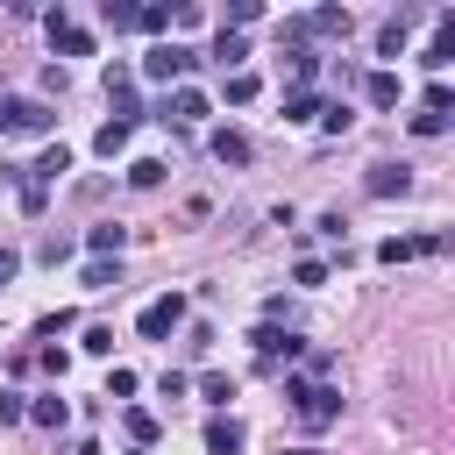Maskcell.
I'll list each match as a JSON object with an SVG mask.
<instances>
[{
	"instance_id": "cell-17",
	"label": "cell",
	"mask_w": 455,
	"mask_h": 455,
	"mask_svg": "<svg viewBox=\"0 0 455 455\" xmlns=\"http://www.w3.org/2000/svg\"><path fill=\"white\" fill-rule=\"evenodd\" d=\"M419 114H434V121H448V114H455V85H448V78H434V85L419 92Z\"/></svg>"
},
{
	"instance_id": "cell-28",
	"label": "cell",
	"mask_w": 455,
	"mask_h": 455,
	"mask_svg": "<svg viewBox=\"0 0 455 455\" xmlns=\"http://www.w3.org/2000/svg\"><path fill=\"white\" fill-rule=\"evenodd\" d=\"M419 64H427V71H434V78H441V71H448V64H455V43H427V50H419Z\"/></svg>"
},
{
	"instance_id": "cell-23",
	"label": "cell",
	"mask_w": 455,
	"mask_h": 455,
	"mask_svg": "<svg viewBox=\"0 0 455 455\" xmlns=\"http://www.w3.org/2000/svg\"><path fill=\"white\" fill-rule=\"evenodd\" d=\"M50 43H57L64 57H92V36H85V28H71V21H64V28H50Z\"/></svg>"
},
{
	"instance_id": "cell-7",
	"label": "cell",
	"mask_w": 455,
	"mask_h": 455,
	"mask_svg": "<svg viewBox=\"0 0 455 455\" xmlns=\"http://www.w3.org/2000/svg\"><path fill=\"white\" fill-rule=\"evenodd\" d=\"M107 100H114V121H121V128H135L142 100H135V85H128V64H107Z\"/></svg>"
},
{
	"instance_id": "cell-31",
	"label": "cell",
	"mask_w": 455,
	"mask_h": 455,
	"mask_svg": "<svg viewBox=\"0 0 455 455\" xmlns=\"http://www.w3.org/2000/svg\"><path fill=\"white\" fill-rule=\"evenodd\" d=\"M291 277L313 291V284H327V263H320V256H299V270H291Z\"/></svg>"
},
{
	"instance_id": "cell-8",
	"label": "cell",
	"mask_w": 455,
	"mask_h": 455,
	"mask_svg": "<svg viewBox=\"0 0 455 455\" xmlns=\"http://www.w3.org/2000/svg\"><path fill=\"white\" fill-rule=\"evenodd\" d=\"M156 121H206V92L199 85H171L164 107H156Z\"/></svg>"
},
{
	"instance_id": "cell-6",
	"label": "cell",
	"mask_w": 455,
	"mask_h": 455,
	"mask_svg": "<svg viewBox=\"0 0 455 455\" xmlns=\"http://www.w3.org/2000/svg\"><path fill=\"white\" fill-rule=\"evenodd\" d=\"M441 242H448V235H384V242H377V263L398 270V263H412V256H441Z\"/></svg>"
},
{
	"instance_id": "cell-34",
	"label": "cell",
	"mask_w": 455,
	"mask_h": 455,
	"mask_svg": "<svg viewBox=\"0 0 455 455\" xmlns=\"http://www.w3.org/2000/svg\"><path fill=\"white\" fill-rule=\"evenodd\" d=\"M156 391H164V398H185V391H192V377H185V370H164V377H156Z\"/></svg>"
},
{
	"instance_id": "cell-10",
	"label": "cell",
	"mask_w": 455,
	"mask_h": 455,
	"mask_svg": "<svg viewBox=\"0 0 455 455\" xmlns=\"http://www.w3.org/2000/svg\"><path fill=\"white\" fill-rule=\"evenodd\" d=\"M242 441H249V434H242L235 412H213V419H206V455H242Z\"/></svg>"
},
{
	"instance_id": "cell-27",
	"label": "cell",
	"mask_w": 455,
	"mask_h": 455,
	"mask_svg": "<svg viewBox=\"0 0 455 455\" xmlns=\"http://www.w3.org/2000/svg\"><path fill=\"white\" fill-rule=\"evenodd\" d=\"M320 128H327V135H348V128H355V114H348V100H334V107H320Z\"/></svg>"
},
{
	"instance_id": "cell-40",
	"label": "cell",
	"mask_w": 455,
	"mask_h": 455,
	"mask_svg": "<svg viewBox=\"0 0 455 455\" xmlns=\"http://www.w3.org/2000/svg\"><path fill=\"white\" fill-rule=\"evenodd\" d=\"M128 455H149V448H128Z\"/></svg>"
},
{
	"instance_id": "cell-26",
	"label": "cell",
	"mask_w": 455,
	"mask_h": 455,
	"mask_svg": "<svg viewBox=\"0 0 455 455\" xmlns=\"http://www.w3.org/2000/svg\"><path fill=\"white\" fill-rule=\"evenodd\" d=\"M100 21L121 36V28H135V7H128V0H100Z\"/></svg>"
},
{
	"instance_id": "cell-16",
	"label": "cell",
	"mask_w": 455,
	"mask_h": 455,
	"mask_svg": "<svg viewBox=\"0 0 455 455\" xmlns=\"http://www.w3.org/2000/svg\"><path fill=\"white\" fill-rule=\"evenodd\" d=\"M242 57H249V43H242L235 28H220V36H213V64H220V71H242Z\"/></svg>"
},
{
	"instance_id": "cell-36",
	"label": "cell",
	"mask_w": 455,
	"mask_h": 455,
	"mask_svg": "<svg viewBox=\"0 0 455 455\" xmlns=\"http://www.w3.org/2000/svg\"><path fill=\"white\" fill-rule=\"evenodd\" d=\"M85 348L92 355H114V327H85Z\"/></svg>"
},
{
	"instance_id": "cell-12",
	"label": "cell",
	"mask_w": 455,
	"mask_h": 455,
	"mask_svg": "<svg viewBox=\"0 0 455 455\" xmlns=\"http://www.w3.org/2000/svg\"><path fill=\"white\" fill-rule=\"evenodd\" d=\"M206 149H213V156H220V164H235V171H242V164H249V156H256V149H249V135H242V128H213V135H206Z\"/></svg>"
},
{
	"instance_id": "cell-33",
	"label": "cell",
	"mask_w": 455,
	"mask_h": 455,
	"mask_svg": "<svg viewBox=\"0 0 455 455\" xmlns=\"http://www.w3.org/2000/svg\"><path fill=\"white\" fill-rule=\"evenodd\" d=\"M256 14H263V7H256V0H235V7H228V28H235V36H242V28H249V21H256Z\"/></svg>"
},
{
	"instance_id": "cell-1",
	"label": "cell",
	"mask_w": 455,
	"mask_h": 455,
	"mask_svg": "<svg viewBox=\"0 0 455 455\" xmlns=\"http://www.w3.org/2000/svg\"><path fill=\"white\" fill-rule=\"evenodd\" d=\"M284 398H291V412H299V427H306V434H327V427L341 419V391H334V384L284 377Z\"/></svg>"
},
{
	"instance_id": "cell-39",
	"label": "cell",
	"mask_w": 455,
	"mask_h": 455,
	"mask_svg": "<svg viewBox=\"0 0 455 455\" xmlns=\"http://www.w3.org/2000/svg\"><path fill=\"white\" fill-rule=\"evenodd\" d=\"M78 455H100V441H78Z\"/></svg>"
},
{
	"instance_id": "cell-37",
	"label": "cell",
	"mask_w": 455,
	"mask_h": 455,
	"mask_svg": "<svg viewBox=\"0 0 455 455\" xmlns=\"http://www.w3.org/2000/svg\"><path fill=\"white\" fill-rule=\"evenodd\" d=\"M21 412H28V405H21V391H0V427H14Z\"/></svg>"
},
{
	"instance_id": "cell-21",
	"label": "cell",
	"mask_w": 455,
	"mask_h": 455,
	"mask_svg": "<svg viewBox=\"0 0 455 455\" xmlns=\"http://www.w3.org/2000/svg\"><path fill=\"white\" fill-rule=\"evenodd\" d=\"M28 419H36V427H50V434H57V427H64V419H71V405H64V398H57V391H50V398H36V405H28Z\"/></svg>"
},
{
	"instance_id": "cell-13",
	"label": "cell",
	"mask_w": 455,
	"mask_h": 455,
	"mask_svg": "<svg viewBox=\"0 0 455 455\" xmlns=\"http://www.w3.org/2000/svg\"><path fill=\"white\" fill-rule=\"evenodd\" d=\"M363 100H370V107H398V100H405L398 71H370V78H363Z\"/></svg>"
},
{
	"instance_id": "cell-22",
	"label": "cell",
	"mask_w": 455,
	"mask_h": 455,
	"mask_svg": "<svg viewBox=\"0 0 455 455\" xmlns=\"http://www.w3.org/2000/svg\"><path fill=\"white\" fill-rule=\"evenodd\" d=\"M121 427H128V441H135V448H149V441H156V412H142V405H128V412H121Z\"/></svg>"
},
{
	"instance_id": "cell-11",
	"label": "cell",
	"mask_w": 455,
	"mask_h": 455,
	"mask_svg": "<svg viewBox=\"0 0 455 455\" xmlns=\"http://www.w3.org/2000/svg\"><path fill=\"white\" fill-rule=\"evenodd\" d=\"M64 171H71V149H64V142H50V149H43L36 164H28V178H21V185H43V192H50V185H57Z\"/></svg>"
},
{
	"instance_id": "cell-29",
	"label": "cell",
	"mask_w": 455,
	"mask_h": 455,
	"mask_svg": "<svg viewBox=\"0 0 455 455\" xmlns=\"http://www.w3.org/2000/svg\"><path fill=\"white\" fill-rule=\"evenodd\" d=\"M228 100L249 107V100H256V71H228Z\"/></svg>"
},
{
	"instance_id": "cell-25",
	"label": "cell",
	"mask_w": 455,
	"mask_h": 455,
	"mask_svg": "<svg viewBox=\"0 0 455 455\" xmlns=\"http://www.w3.org/2000/svg\"><path fill=\"white\" fill-rule=\"evenodd\" d=\"M78 284H85V291H114V284H121V263H85Z\"/></svg>"
},
{
	"instance_id": "cell-24",
	"label": "cell",
	"mask_w": 455,
	"mask_h": 455,
	"mask_svg": "<svg viewBox=\"0 0 455 455\" xmlns=\"http://www.w3.org/2000/svg\"><path fill=\"white\" fill-rule=\"evenodd\" d=\"M128 135H135V128H121V121H107V128L92 135V149H100V156H121V149H128Z\"/></svg>"
},
{
	"instance_id": "cell-30",
	"label": "cell",
	"mask_w": 455,
	"mask_h": 455,
	"mask_svg": "<svg viewBox=\"0 0 455 455\" xmlns=\"http://www.w3.org/2000/svg\"><path fill=\"white\" fill-rule=\"evenodd\" d=\"M135 28H149V36H164V28H171V7H135Z\"/></svg>"
},
{
	"instance_id": "cell-14",
	"label": "cell",
	"mask_w": 455,
	"mask_h": 455,
	"mask_svg": "<svg viewBox=\"0 0 455 455\" xmlns=\"http://www.w3.org/2000/svg\"><path fill=\"white\" fill-rule=\"evenodd\" d=\"M313 114H320V92H313V85H291V92H284V121H291V128H306Z\"/></svg>"
},
{
	"instance_id": "cell-3",
	"label": "cell",
	"mask_w": 455,
	"mask_h": 455,
	"mask_svg": "<svg viewBox=\"0 0 455 455\" xmlns=\"http://www.w3.org/2000/svg\"><path fill=\"white\" fill-rule=\"evenodd\" d=\"M192 64H199V57H192L185 43H149V50H142V78H156V85H178Z\"/></svg>"
},
{
	"instance_id": "cell-18",
	"label": "cell",
	"mask_w": 455,
	"mask_h": 455,
	"mask_svg": "<svg viewBox=\"0 0 455 455\" xmlns=\"http://www.w3.org/2000/svg\"><path fill=\"white\" fill-rule=\"evenodd\" d=\"M164 171H171L164 156H135V164H128V185H135V192H156V185H164Z\"/></svg>"
},
{
	"instance_id": "cell-20",
	"label": "cell",
	"mask_w": 455,
	"mask_h": 455,
	"mask_svg": "<svg viewBox=\"0 0 455 455\" xmlns=\"http://www.w3.org/2000/svg\"><path fill=\"white\" fill-rule=\"evenodd\" d=\"M405 36H412V14H391V21L377 28V50H384V57H398V50H405Z\"/></svg>"
},
{
	"instance_id": "cell-4",
	"label": "cell",
	"mask_w": 455,
	"mask_h": 455,
	"mask_svg": "<svg viewBox=\"0 0 455 455\" xmlns=\"http://www.w3.org/2000/svg\"><path fill=\"white\" fill-rule=\"evenodd\" d=\"M135 327H142V341H171V334L185 327V299H178V291H164V299H149V306L135 313Z\"/></svg>"
},
{
	"instance_id": "cell-2",
	"label": "cell",
	"mask_w": 455,
	"mask_h": 455,
	"mask_svg": "<svg viewBox=\"0 0 455 455\" xmlns=\"http://www.w3.org/2000/svg\"><path fill=\"white\" fill-rule=\"evenodd\" d=\"M50 128H57V107H50V100L0 92V135H50Z\"/></svg>"
},
{
	"instance_id": "cell-38",
	"label": "cell",
	"mask_w": 455,
	"mask_h": 455,
	"mask_svg": "<svg viewBox=\"0 0 455 455\" xmlns=\"http://www.w3.org/2000/svg\"><path fill=\"white\" fill-rule=\"evenodd\" d=\"M14 270H21V256H14V249H0V284H14Z\"/></svg>"
},
{
	"instance_id": "cell-35",
	"label": "cell",
	"mask_w": 455,
	"mask_h": 455,
	"mask_svg": "<svg viewBox=\"0 0 455 455\" xmlns=\"http://www.w3.org/2000/svg\"><path fill=\"white\" fill-rule=\"evenodd\" d=\"M36 256H43V263H64V256H71V242H64V235H43V249H36Z\"/></svg>"
},
{
	"instance_id": "cell-19",
	"label": "cell",
	"mask_w": 455,
	"mask_h": 455,
	"mask_svg": "<svg viewBox=\"0 0 455 455\" xmlns=\"http://www.w3.org/2000/svg\"><path fill=\"white\" fill-rule=\"evenodd\" d=\"M192 391H199L206 405H228V398H235V377H228V370H206V377H192Z\"/></svg>"
},
{
	"instance_id": "cell-32",
	"label": "cell",
	"mask_w": 455,
	"mask_h": 455,
	"mask_svg": "<svg viewBox=\"0 0 455 455\" xmlns=\"http://www.w3.org/2000/svg\"><path fill=\"white\" fill-rule=\"evenodd\" d=\"M128 391H135V370L114 363V370H107V398H128Z\"/></svg>"
},
{
	"instance_id": "cell-15",
	"label": "cell",
	"mask_w": 455,
	"mask_h": 455,
	"mask_svg": "<svg viewBox=\"0 0 455 455\" xmlns=\"http://www.w3.org/2000/svg\"><path fill=\"white\" fill-rule=\"evenodd\" d=\"M121 242H128V228H114V220H100V228H85V249L107 263V256H121Z\"/></svg>"
},
{
	"instance_id": "cell-5",
	"label": "cell",
	"mask_w": 455,
	"mask_h": 455,
	"mask_svg": "<svg viewBox=\"0 0 455 455\" xmlns=\"http://www.w3.org/2000/svg\"><path fill=\"white\" fill-rule=\"evenodd\" d=\"M249 348H256V363H263V370H277V363H291V355H299L306 341H299L291 327H277V320H263V327L249 334Z\"/></svg>"
},
{
	"instance_id": "cell-9",
	"label": "cell",
	"mask_w": 455,
	"mask_h": 455,
	"mask_svg": "<svg viewBox=\"0 0 455 455\" xmlns=\"http://www.w3.org/2000/svg\"><path fill=\"white\" fill-rule=\"evenodd\" d=\"M363 192H370V199H405V192H412V171H405V164H370Z\"/></svg>"
}]
</instances>
